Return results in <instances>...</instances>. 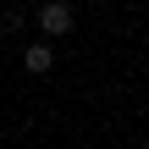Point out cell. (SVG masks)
I'll list each match as a JSON object with an SVG mask.
<instances>
[{"label": "cell", "mask_w": 149, "mask_h": 149, "mask_svg": "<svg viewBox=\"0 0 149 149\" xmlns=\"http://www.w3.org/2000/svg\"><path fill=\"white\" fill-rule=\"evenodd\" d=\"M33 22H39L44 39H66V33L77 28V6H72V0H39Z\"/></svg>", "instance_id": "1"}, {"label": "cell", "mask_w": 149, "mask_h": 149, "mask_svg": "<svg viewBox=\"0 0 149 149\" xmlns=\"http://www.w3.org/2000/svg\"><path fill=\"white\" fill-rule=\"evenodd\" d=\"M22 66H28L33 77H44V72L55 66V50H50V44H28V50H22Z\"/></svg>", "instance_id": "2"}]
</instances>
